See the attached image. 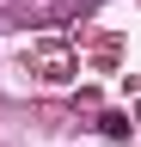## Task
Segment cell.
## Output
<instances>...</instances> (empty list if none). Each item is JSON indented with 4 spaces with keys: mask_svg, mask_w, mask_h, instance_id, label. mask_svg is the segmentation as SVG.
Listing matches in <instances>:
<instances>
[{
    "mask_svg": "<svg viewBox=\"0 0 141 147\" xmlns=\"http://www.w3.org/2000/svg\"><path fill=\"white\" fill-rule=\"evenodd\" d=\"M6 12H19V0H0V18H6Z\"/></svg>",
    "mask_w": 141,
    "mask_h": 147,
    "instance_id": "obj_1",
    "label": "cell"
}]
</instances>
